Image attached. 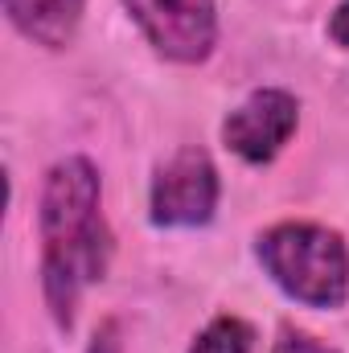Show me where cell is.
<instances>
[{
    "instance_id": "277c9868",
    "label": "cell",
    "mask_w": 349,
    "mask_h": 353,
    "mask_svg": "<svg viewBox=\"0 0 349 353\" xmlns=\"http://www.w3.org/2000/svg\"><path fill=\"white\" fill-rule=\"evenodd\" d=\"M123 8L152 54L173 66H206L218 50L214 0H123Z\"/></svg>"
},
{
    "instance_id": "9c48e42d",
    "label": "cell",
    "mask_w": 349,
    "mask_h": 353,
    "mask_svg": "<svg viewBox=\"0 0 349 353\" xmlns=\"http://www.w3.org/2000/svg\"><path fill=\"white\" fill-rule=\"evenodd\" d=\"M329 37H333L341 50H349V0H341V4L329 12Z\"/></svg>"
},
{
    "instance_id": "30bf717a",
    "label": "cell",
    "mask_w": 349,
    "mask_h": 353,
    "mask_svg": "<svg viewBox=\"0 0 349 353\" xmlns=\"http://www.w3.org/2000/svg\"><path fill=\"white\" fill-rule=\"evenodd\" d=\"M90 353H123V345H119V325H115V321H107V325L94 333Z\"/></svg>"
},
{
    "instance_id": "6da1fadb",
    "label": "cell",
    "mask_w": 349,
    "mask_h": 353,
    "mask_svg": "<svg viewBox=\"0 0 349 353\" xmlns=\"http://www.w3.org/2000/svg\"><path fill=\"white\" fill-rule=\"evenodd\" d=\"M41 239V296L62 333L74 329L94 283L107 279L115 234L103 214V176L90 157H62L50 165L37 197Z\"/></svg>"
},
{
    "instance_id": "7a4b0ae2",
    "label": "cell",
    "mask_w": 349,
    "mask_h": 353,
    "mask_svg": "<svg viewBox=\"0 0 349 353\" xmlns=\"http://www.w3.org/2000/svg\"><path fill=\"white\" fill-rule=\"evenodd\" d=\"M255 259L267 279L296 304L333 312L349 300V243L325 222L288 218L259 230Z\"/></svg>"
},
{
    "instance_id": "5b68a950",
    "label": "cell",
    "mask_w": 349,
    "mask_h": 353,
    "mask_svg": "<svg viewBox=\"0 0 349 353\" xmlns=\"http://www.w3.org/2000/svg\"><path fill=\"white\" fill-rule=\"evenodd\" d=\"M300 128V99L283 87L251 90L226 119H222V144L243 165H271Z\"/></svg>"
},
{
    "instance_id": "3957f363",
    "label": "cell",
    "mask_w": 349,
    "mask_h": 353,
    "mask_svg": "<svg viewBox=\"0 0 349 353\" xmlns=\"http://www.w3.org/2000/svg\"><path fill=\"white\" fill-rule=\"evenodd\" d=\"M222 201V176L206 148L185 144L165 157L148 185V222L161 230H201Z\"/></svg>"
},
{
    "instance_id": "52a82bcc",
    "label": "cell",
    "mask_w": 349,
    "mask_h": 353,
    "mask_svg": "<svg viewBox=\"0 0 349 353\" xmlns=\"http://www.w3.org/2000/svg\"><path fill=\"white\" fill-rule=\"evenodd\" d=\"M189 353H255V329L243 316L222 312L193 337Z\"/></svg>"
},
{
    "instance_id": "8992f818",
    "label": "cell",
    "mask_w": 349,
    "mask_h": 353,
    "mask_svg": "<svg viewBox=\"0 0 349 353\" xmlns=\"http://www.w3.org/2000/svg\"><path fill=\"white\" fill-rule=\"evenodd\" d=\"M0 4L8 25L41 50H66L79 37L87 12V0H0Z\"/></svg>"
},
{
    "instance_id": "ba28073f",
    "label": "cell",
    "mask_w": 349,
    "mask_h": 353,
    "mask_svg": "<svg viewBox=\"0 0 349 353\" xmlns=\"http://www.w3.org/2000/svg\"><path fill=\"white\" fill-rule=\"evenodd\" d=\"M271 353H337V350H333V345H325L321 337L304 333V329L283 325V329L275 333V341H271Z\"/></svg>"
}]
</instances>
